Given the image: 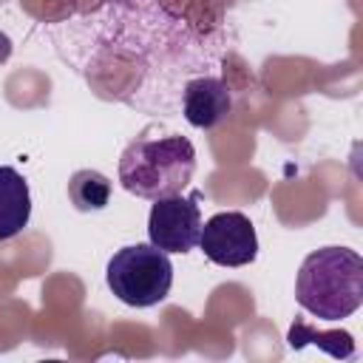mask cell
Here are the masks:
<instances>
[{
  "instance_id": "6da1fadb",
  "label": "cell",
  "mask_w": 363,
  "mask_h": 363,
  "mask_svg": "<svg viewBox=\"0 0 363 363\" xmlns=\"http://www.w3.org/2000/svg\"><path fill=\"white\" fill-rule=\"evenodd\" d=\"M196 173V147L182 133L147 128L119 156V182L136 199H164L182 193Z\"/></svg>"
},
{
  "instance_id": "7a4b0ae2",
  "label": "cell",
  "mask_w": 363,
  "mask_h": 363,
  "mask_svg": "<svg viewBox=\"0 0 363 363\" xmlns=\"http://www.w3.org/2000/svg\"><path fill=\"white\" fill-rule=\"evenodd\" d=\"M295 301L318 320H343L363 303V258L349 247H323L303 258Z\"/></svg>"
},
{
  "instance_id": "3957f363",
  "label": "cell",
  "mask_w": 363,
  "mask_h": 363,
  "mask_svg": "<svg viewBox=\"0 0 363 363\" xmlns=\"http://www.w3.org/2000/svg\"><path fill=\"white\" fill-rule=\"evenodd\" d=\"M105 281L122 303L147 309L167 298L173 286V264L167 252L153 244H130L111 255Z\"/></svg>"
},
{
  "instance_id": "277c9868",
  "label": "cell",
  "mask_w": 363,
  "mask_h": 363,
  "mask_svg": "<svg viewBox=\"0 0 363 363\" xmlns=\"http://www.w3.org/2000/svg\"><path fill=\"white\" fill-rule=\"evenodd\" d=\"M201 190L190 196H164L156 199L147 216V238L153 247L164 252H190L199 244L201 233V210H199Z\"/></svg>"
},
{
  "instance_id": "5b68a950",
  "label": "cell",
  "mask_w": 363,
  "mask_h": 363,
  "mask_svg": "<svg viewBox=\"0 0 363 363\" xmlns=\"http://www.w3.org/2000/svg\"><path fill=\"white\" fill-rule=\"evenodd\" d=\"M199 247L204 258L218 267H247L258 255V235L244 213L224 210L201 224Z\"/></svg>"
},
{
  "instance_id": "8992f818",
  "label": "cell",
  "mask_w": 363,
  "mask_h": 363,
  "mask_svg": "<svg viewBox=\"0 0 363 363\" xmlns=\"http://www.w3.org/2000/svg\"><path fill=\"white\" fill-rule=\"evenodd\" d=\"M233 111V96L224 79L218 77H199L184 85L182 113L193 128L210 130L221 125Z\"/></svg>"
},
{
  "instance_id": "52a82bcc",
  "label": "cell",
  "mask_w": 363,
  "mask_h": 363,
  "mask_svg": "<svg viewBox=\"0 0 363 363\" xmlns=\"http://www.w3.org/2000/svg\"><path fill=\"white\" fill-rule=\"evenodd\" d=\"M31 218L28 182L9 164H0V241H9L26 230Z\"/></svg>"
},
{
  "instance_id": "ba28073f",
  "label": "cell",
  "mask_w": 363,
  "mask_h": 363,
  "mask_svg": "<svg viewBox=\"0 0 363 363\" xmlns=\"http://www.w3.org/2000/svg\"><path fill=\"white\" fill-rule=\"evenodd\" d=\"M68 199L79 213H94L105 210L111 201V179L102 176L99 170H77L68 179Z\"/></svg>"
},
{
  "instance_id": "9c48e42d",
  "label": "cell",
  "mask_w": 363,
  "mask_h": 363,
  "mask_svg": "<svg viewBox=\"0 0 363 363\" xmlns=\"http://www.w3.org/2000/svg\"><path fill=\"white\" fill-rule=\"evenodd\" d=\"M286 340H289L292 349H303L306 343H315V346H320L323 352H329V354L337 357V360L354 357V340H352L349 332H340V329H335V332H318V329H312L309 323L295 320V323L289 326Z\"/></svg>"
},
{
  "instance_id": "30bf717a",
  "label": "cell",
  "mask_w": 363,
  "mask_h": 363,
  "mask_svg": "<svg viewBox=\"0 0 363 363\" xmlns=\"http://www.w3.org/2000/svg\"><path fill=\"white\" fill-rule=\"evenodd\" d=\"M11 51H14V45H11V37H9L6 31H0V65H3V62H9Z\"/></svg>"
}]
</instances>
